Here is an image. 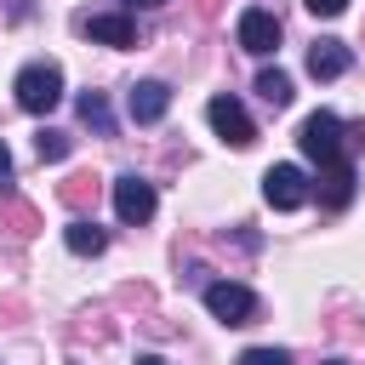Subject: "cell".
I'll return each mask as SVG.
<instances>
[{"label": "cell", "instance_id": "9c48e42d", "mask_svg": "<svg viewBox=\"0 0 365 365\" xmlns=\"http://www.w3.org/2000/svg\"><path fill=\"white\" fill-rule=\"evenodd\" d=\"M165 108H171V91H165V80H143V86H131V97H125V114H131L137 125H154V120H165Z\"/></svg>", "mask_w": 365, "mask_h": 365}, {"label": "cell", "instance_id": "ba28073f", "mask_svg": "<svg viewBox=\"0 0 365 365\" xmlns=\"http://www.w3.org/2000/svg\"><path fill=\"white\" fill-rule=\"evenodd\" d=\"M80 34H91L97 46H137V23L125 11H91L80 17Z\"/></svg>", "mask_w": 365, "mask_h": 365}, {"label": "cell", "instance_id": "44dd1931", "mask_svg": "<svg viewBox=\"0 0 365 365\" xmlns=\"http://www.w3.org/2000/svg\"><path fill=\"white\" fill-rule=\"evenodd\" d=\"M331 365H342V359H331Z\"/></svg>", "mask_w": 365, "mask_h": 365}, {"label": "cell", "instance_id": "ac0fdd59", "mask_svg": "<svg viewBox=\"0 0 365 365\" xmlns=\"http://www.w3.org/2000/svg\"><path fill=\"white\" fill-rule=\"evenodd\" d=\"M6 177H11V148L0 143V182H6Z\"/></svg>", "mask_w": 365, "mask_h": 365}, {"label": "cell", "instance_id": "4fadbf2b", "mask_svg": "<svg viewBox=\"0 0 365 365\" xmlns=\"http://www.w3.org/2000/svg\"><path fill=\"white\" fill-rule=\"evenodd\" d=\"M74 108H80V120H86L97 137H108V131H114V108H108V97H103V91H80V103H74Z\"/></svg>", "mask_w": 365, "mask_h": 365}, {"label": "cell", "instance_id": "2e32d148", "mask_svg": "<svg viewBox=\"0 0 365 365\" xmlns=\"http://www.w3.org/2000/svg\"><path fill=\"white\" fill-rule=\"evenodd\" d=\"M240 365H291V354L285 348H245Z\"/></svg>", "mask_w": 365, "mask_h": 365}, {"label": "cell", "instance_id": "7a4b0ae2", "mask_svg": "<svg viewBox=\"0 0 365 365\" xmlns=\"http://www.w3.org/2000/svg\"><path fill=\"white\" fill-rule=\"evenodd\" d=\"M297 143H302V154H308L314 165H331V160H342V120H336L331 108H314V114L302 120Z\"/></svg>", "mask_w": 365, "mask_h": 365}, {"label": "cell", "instance_id": "7c38bea8", "mask_svg": "<svg viewBox=\"0 0 365 365\" xmlns=\"http://www.w3.org/2000/svg\"><path fill=\"white\" fill-rule=\"evenodd\" d=\"M63 245H68L74 257H97V251L108 245V234H103L97 222H86V217H74V222L63 228Z\"/></svg>", "mask_w": 365, "mask_h": 365}, {"label": "cell", "instance_id": "277c9868", "mask_svg": "<svg viewBox=\"0 0 365 365\" xmlns=\"http://www.w3.org/2000/svg\"><path fill=\"white\" fill-rule=\"evenodd\" d=\"M308 171L302 165H268V177H262V200L274 205V211H297V205H308Z\"/></svg>", "mask_w": 365, "mask_h": 365}, {"label": "cell", "instance_id": "52a82bcc", "mask_svg": "<svg viewBox=\"0 0 365 365\" xmlns=\"http://www.w3.org/2000/svg\"><path fill=\"white\" fill-rule=\"evenodd\" d=\"M234 34H240V46H245L251 57H268V51L279 46V17H274V11H262V6H251V11L240 17V29H234Z\"/></svg>", "mask_w": 365, "mask_h": 365}, {"label": "cell", "instance_id": "3957f363", "mask_svg": "<svg viewBox=\"0 0 365 365\" xmlns=\"http://www.w3.org/2000/svg\"><path fill=\"white\" fill-rule=\"evenodd\" d=\"M205 120H211V131H217L222 143H234V148H251V143H257V125H251V114H245L240 97H211V103H205Z\"/></svg>", "mask_w": 365, "mask_h": 365}, {"label": "cell", "instance_id": "30bf717a", "mask_svg": "<svg viewBox=\"0 0 365 365\" xmlns=\"http://www.w3.org/2000/svg\"><path fill=\"white\" fill-rule=\"evenodd\" d=\"M314 194H319V205H325V211H342V205L354 200V165H348V160L319 165V188H314Z\"/></svg>", "mask_w": 365, "mask_h": 365}, {"label": "cell", "instance_id": "9a60e30c", "mask_svg": "<svg viewBox=\"0 0 365 365\" xmlns=\"http://www.w3.org/2000/svg\"><path fill=\"white\" fill-rule=\"evenodd\" d=\"M34 148H40V160H63V154H68V137H63V131H40Z\"/></svg>", "mask_w": 365, "mask_h": 365}, {"label": "cell", "instance_id": "8fae6325", "mask_svg": "<svg viewBox=\"0 0 365 365\" xmlns=\"http://www.w3.org/2000/svg\"><path fill=\"white\" fill-rule=\"evenodd\" d=\"M348 63H354V51L342 40H314L308 46V74L314 80H336V74H348Z\"/></svg>", "mask_w": 365, "mask_h": 365}, {"label": "cell", "instance_id": "8992f818", "mask_svg": "<svg viewBox=\"0 0 365 365\" xmlns=\"http://www.w3.org/2000/svg\"><path fill=\"white\" fill-rule=\"evenodd\" d=\"M205 308H211L222 325H245V319L257 314V297H251L245 285H234V279H211V285H205Z\"/></svg>", "mask_w": 365, "mask_h": 365}, {"label": "cell", "instance_id": "6da1fadb", "mask_svg": "<svg viewBox=\"0 0 365 365\" xmlns=\"http://www.w3.org/2000/svg\"><path fill=\"white\" fill-rule=\"evenodd\" d=\"M11 91H17V108L51 114V108L63 103V68H57V63H23L17 80H11Z\"/></svg>", "mask_w": 365, "mask_h": 365}, {"label": "cell", "instance_id": "5bb4252c", "mask_svg": "<svg viewBox=\"0 0 365 365\" xmlns=\"http://www.w3.org/2000/svg\"><path fill=\"white\" fill-rule=\"evenodd\" d=\"M257 97H262L268 108H285V103L297 97V91H291V74H285V68H262V74H257Z\"/></svg>", "mask_w": 365, "mask_h": 365}, {"label": "cell", "instance_id": "d6986e66", "mask_svg": "<svg viewBox=\"0 0 365 365\" xmlns=\"http://www.w3.org/2000/svg\"><path fill=\"white\" fill-rule=\"evenodd\" d=\"M137 365H165V359L160 354H137Z\"/></svg>", "mask_w": 365, "mask_h": 365}, {"label": "cell", "instance_id": "5b68a950", "mask_svg": "<svg viewBox=\"0 0 365 365\" xmlns=\"http://www.w3.org/2000/svg\"><path fill=\"white\" fill-rule=\"evenodd\" d=\"M154 182H143L137 171H125V177H114V217L120 222H148L154 217Z\"/></svg>", "mask_w": 365, "mask_h": 365}, {"label": "cell", "instance_id": "e0dca14e", "mask_svg": "<svg viewBox=\"0 0 365 365\" xmlns=\"http://www.w3.org/2000/svg\"><path fill=\"white\" fill-rule=\"evenodd\" d=\"M302 6H308V11H314V17H336V11H342V6H348V0H302Z\"/></svg>", "mask_w": 365, "mask_h": 365}, {"label": "cell", "instance_id": "ffe728a7", "mask_svg": "<svg viewBox=\"0 0 365 365\" xmlns=\"http://www.w3.org/2000/svg\"><path fill=\"white\" fill-rule=\"evenodd\" d=\"M120 6H165V0H120Z\"/></svg>", "mask_w": 365, "mask_h": 365}]
</instances>
